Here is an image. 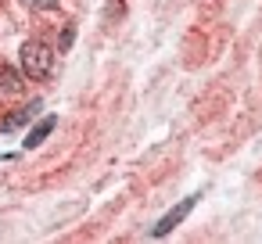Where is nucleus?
Wrapping results in <instances>:
<instances>
[{
  "label": "nucleus",
  "mask_w": 262,
  "mask_h": 244,
  "mask_svg": "<svg viewBox=\"0 0 262 244\" xmlns=\"http://www.w3.org/2000/svg\"><path fill=\"white\" fill-rule=\"evenodd\" d=\"M29 8H36V11H51V8H58L61 0H26Z\"/></svg>",
  "instance_id": "0eeeda50"
},
{
  "label": "nucleus",
  "mask_w": 262,
  "mask_h": 244,
  "mask_svg": "<svg viewBox=\"0 0 262 244\" xmlns=\"http://www.w3.org/2000/svg\"><path fill=\"white\" fill-rule=\"evenodd\" d=\"M40 108H43V104H40V101H33V104H26V108L11 112V115H8L4 122H0V129H4V133H15V129H22L26 122H33V119L40 115Z\"/></svg>",
  "instance_id": "20e7f679"
},
{
  "label": "nucleus",
  "mask_w": 262,
  "mask_h": 244,
  "mask_svg": "<svg viewBox=\"0 0 262 244\" xmlns=\"http://www.w3.org/2000/svg\"><path fill=\"white\" fill-rule=\"evenodd\" d=\"M194 205H198V194L183 197V201H180L176 208H169V212H165V215H162V219L155 223L151 237H169V233H172V230H176V226H180V223H183V219H187V215L194 212Z\"/></svg>",
  "instance_id": "f03ea898"
},
{
  "label": "nucleus",
  "mask_w": 262,
  "mask_h": 244,
  "mask_svg": "<svg viewBox=\"0 0 262 244\" xmlns=\"http://www.w3.org/2000/svg\"><path fill=\"white\" fill-rule=\"evenodd\" d=\"M72 43H76V26H65V33H61V54H65Z\"/></svg>",
  "instance_id": "423d86ee"
},
{
  "label": "nucleus",
  "mask_w": 262,
  "mask_h": 244,
  "mask_svg": "<svg viewBox=\"0 0 262 244\" xmlns=\"http://www.w3.org/2000/svg\"><path fill=\"white\" fill-rule=\"evenodd\" d=\"M18 61H22V76L29 79H47L54 72V51L43 40H26L18 51Z\"/></svg>",
  "instance_id": "f257e3e1"
},
{
  "label": "nucleus",
  "mask_w": 262,
  "mask_h": 244,
  "mask_svg": "<svg viewBox=\"0 0 262 244\" xmlns=\"http://www.w3.org/2000/svg\"><path fill=\"white\" fill-rule=\"evenodd\" d=\"M26 83H22V72H15V69H0V90H4V94H18Z\"/></svg>",
  "instance_id": "39448f33"
},
{
  "label": "nucleus",
  "mask_w": 262,
  "mask_h": 244,
  "mask_svg": "<svg viewBox=\"0 0 262 244\" xmlns=\"http://www.w3.org/2000/svg\"><path fill=\"white\" fill-rule=\"evenodd\" d=\"M54 126H58V115H43V119H40V122H36V126H33L29 133H26V140H22V147H26V151H33V147H40V144H43V140H47V137L54 133Z\"/></svg>",
  "instance_id": "7ed1b4c3"
}]
</instances>
